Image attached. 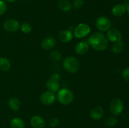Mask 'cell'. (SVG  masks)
Instances as JSON below:
<instances>
[{
  "label": "cell",
  "instance_id": "obj_11",
  "mask_svg": "<svg viewBox=\"0 0 129 128\" xmlns=\"http://www.w3.org/2000/svg\"><path fill=\"white\" fill-rule=\"evenodd\" d=\"M89 46L86 41H80L78 43L75 47V51L77 54L79 55H85L89 51Z\"/></svg>",
  "mask_w": 129,
  "mask_h": 128
},
{
  "label": "cell",
  "instance_id": "obj_6",
  "mask_svg": "<svg viewBox=\"0 0 129 128\" xmlns=\"http://www.w3.org/2000/svg\"><path fill=\"white\" fill-rule=\"evenodd\" d=\"M90 32V27L85 23H81L76 27L74 31L75 37L78 38H82L86 36Z\"/></svg>",
  "mask_w": 129,
  "mask_h": 128
},
{
  "label": "cell",
  "instance_id": "obj_17",
  "mask_svg": "<svg viewBox=\"0 0 129 128\" xmlns=\"http://www.w3.org/2000/svg\"><path fill=\"white\" fill-rule=\"evenodd\" d=\"M57 6L59 9L64 12H68L71 10L73 5L68 0H60L58 2Z\"/></svg>",
  "mask_w": 129,
  "mask_h": 128
},
{
  "label": "cell",
  "instance_id": "obj_23",
  "mask_svg": "<svg viewBox=\"0 0 129 128\" xmlns=\"http://www.w3.org/2000/svg\"><path fill=\"white\" fill-rule=\"evenodd\" d=\"M21 31L25 34H28L32 30V26L28 23H23L22 25L20 26Z\"/></svg>",
  "mask_w": 129,
  "mask_h": 128
},
{
  "label": "cell",
  "instance_id": "obj_4",
  "mask_svg": "<svg viewBox=\"0 0 129 128\" xmlns=\"http://www.w3.org/2000/svg\"><path fill=\"white\" fill-rule=\"evenodd\" d=\"M60 79V76L59 74L55 73L53 74L50 77V79L47 80L46 83L47 88L52 92H57L59 90L60 88V84H59V80Z\"/></svg>",
  "mask_w": 129,
  "mask_h": 128
},
{
  "label": "cell",
  "instance_id": "obj_19",
  "mask_svg": "<svg viewBox=\"0 0 129 128\" xmlns=\"http://www.w3.org/2000/svg\"><path fill=\"white\" fill-rule=\"evenodd\" d=\"M11 69V62L6 57H0V70L7 72Z\"/></svg>",
  "mask_w": 129,
  "mask_h": 128
},
{
  "label": "cell",
  "instance_id": "obj_28",
  "mask_svg": "<svg viewBox=\"0 0 129 128\" xmlns=\"http://www.w3.org/2000/svg\"><path fill=\"white\" fill-rule=\"evenodd\" d=\"M122 77L125 81L129 82V67L125 68L122 72Z\"/></svg>",
  "mask_w": 129,
  "mask_h": 128
},
{
  "label": "cell",
  "instance_id": "obj_1",
  "mask_svg": "<svg viewBox=\"0 0 129 128\" xmlns=\"http://www.w3.org/2000/svg\"><path fill=\"white\" fill-rule=\"evenodd\" d=\"M88 44L96 51H102L107 48L108 46V40L103 33L96 32L89 36Z\"/></svg>",
  "mask_w": 129,
  "mask_h": 128
},
{
  "label": "cell",
  "instance_id": "obj_27",
  "mask_svg": "<svg viewBox=\"0 0 129 128\" xmlns=\"http://www.w3.org/2000/svg\"><path fill=\"white\" fill-rule=\"evenodd\" d=\"M7 9V5L6 3L3 0H0V16L3 15L6 11Z\"/></svg>",
  "mask_w": 129,
  "mask_h": 128
},
{
  "label": "cell",
  "instance_id": "obj_3",
  "mask_svg": "<svg viewBox=\"0 0 129 128\" xmlns=\"http://www.w3.org/2000/svg\"><path fill=\"white\" fill-rule=\"evenodd\" d=\"M63 67L68 72L76 73L79 70L80 64L74 56H67L63 61Z\"/></svg>",
  "mask_w": 129,
  "mask_h": 128
},
{
  "label": "cell",
  "instance_id": "obj_7",
  "mask_svg": "<svg viewBox=\"0 0 129 128\" xmlns=\"http://www.w3.org/2000/svg\"><path fill=\"white\" fill-rule=\"evenodd\" d=\"M96 28L101 31H107L110 29L111 21L105 16H101L97 18L96 21Z\"/></svg>",
  "mask_w": 129,
  "mask_h": 128
},
{
  "label": "cell",
  "instance_id": "obj_16",
  "mask_svg": "<svg viewBox=\"0 0 129 128\" xmlns=\"http://www.w3.org/2000/svg\"><path fill=\"white\" fill-rule=\"evenodd\" d=\"M58 38L61 42L68 43L72 40L73 38V34L70 30H63L59 33Z\"/></svg>",
  "mask_w": 129,
  "mask_h": 128
},
{
  "label": "cell",
  "instance_id": "obj_31",
  "mask_svg": "<svg viewBox=\"0 0 129 128\" xmlns=\"http://www.w3.org/2000/svg\"><path fill=\"white\" fill-rule=\"evenodd\" d=\"M128 3H129V0H128Z\"/></svg>",
  "mask_w": 129,
  "mask_h": 128
},
{
  "label": "cell",
  "instance_id": "obj_20",
  "mask_svg": "<svg viewBox=\"0 0 129 128\" xmlns=\"http://www.w3.org/2000/svg\"><path fill=\"white\" fill-rule=\"evenodd\" d=\"M25 122L19 117L13 118L10 121V126L11 128H25Z\"/></svg>",
  "mask_w": 129,
  "mask_h": 128
},
{
  "label": "cell",
  "instance_id": "obj_15",
  "mask_svg": "<svg viewBox=\"0 0 129 128\" xmlns=\"http://www.w3.org/2000/svg\"><path fill=\"white\" fill-rule=\"evenodd\" d=\"M126 8L124 5L122 4H117L114 5L112 9V13L113 15V16L119 17L122 16L126 12Z\"/></svg>",
  "mask_w": 129,
  "mask_h": 128
},
{
  "label": "cell",
  "instance_id": "obj_21",
  "mask_svg": "<svg viewBox=\"0 0 129 128\" xmlns=\"http://www.w3.org/2000/svg\"><path fill=\"white\" fill-rule=\"evenodd\" d=\"M124 48V43L122 41L115 43L112 47V50L114 53L118 54L122 52Z\"/></svg>",
  "mask_w": 129,
  "mask_h": 128
},
{
  "label": "cell",
  "instance_id": "obj_14",
  "mask_svg": "<svg viewBox=\"0 0 129 128\" xmlns=\"http://www.w3.org/2000/svg\"><path fill=\"white\" fill-rule=\"evenodd\" d=\"M56 44V41L55 39L52 36H48L44 39L42 42V47L43 49L46 50H49L52 49Z\"/></svg>",
  "mask_w": 129,
  "mask_h": 128
},
{
  "label": "cell",
  "instance_id": "obj_30",
  "mask_svg": "<svg viewBox=\"0 0 129 128\" xmlns=\"http://www.w3.org/2000/svg\"><path fill=\"white\" fill-rule=\"evenodd\" d=\"M6 1L8 3H13V2H15L16 0H6Z\"/></svg>",
  "mask_w": 129,
  "mask_h": 128
},
{
  "label": "cell",
  "instance_id": "obj_24",
  "mask_svg": "<svg viewBox=\"0 0 129 128\" xmlns=\"http://www.w3.org/2000/svg\"><path fill=\"white\" fill-rule=\"evenodd\" d=\"M49 56L50 58L54 61H59L62 58L61 53L58 51H52Z\"/></svg>",
  "mask_w": 129,
  "mask_h": 128
},
{
  "label": "cell",
  "instance_id": "obj_10",
  "mask_svg": "<svg viewBox=\"0 0 129 128\" xmlns=\"http://www.w3.org/2000/svg\"><path fill=\"white\" fill-rule=\"evenodd\" d=\"M107 38L108 40L112 42H118L122 40V33L117 29H110L108 31L107 33Z\"/></svg>",
  "mask_w": 129,
  "mask_h": 128
},
{
  "label": "cell",
  "instance_id": "obj_18",
  "mask_svg": "<svg viewBox=\"0 0 129 128\" xmlns=\"http://www.w3.org/2000/svg\"><path fill=\"white\" fill-rule=\"evenodd\" d=\"M8 105L10 109L13 111H17L21 107V102L18 98L11 97L8 100Z\"/></svg>",
  "mask_w": 129,
  "mask_h": 128
},
{
  "label": "cell",
  "instance_id": "obj_25",
  "mask_svg": "<svg viewBox=\"0 0 129 128\" xmlns=\"http://www.w3.org/2000/svg\"><path fill=\"white\" fill-rule=\"evenodd\" d=\"M59 124V120L57 118L52 117L49 120V125L51 127H56Z\"/></svg>",
  "mask_w": 129,
  "mask_h": 128
},
{
  "label": "cell",
  "instance_id": "obj_8",
  "mask_svg": "<svg viewBox=\"0 0 129 128\" xmlns=\"http://www.w3.org/2000/svg\"><path fill=\"white\" fill-rule=\"evenodd\" d=\"M3 27L4 29L8 32H15L19 30L20 25L16 20L10 18L5 20L3 23Z\"/></svg>",
  "mask_w": 129,
  "mask_h": 128
},
{
  "label": "cell",
  "instance_id": "obj_9",
  "mask_svg": "<svg viewBox=\"0 0 129 128\" xmlns=\"http://www.w3.org/2000/svg\"><path fill=\"white\" fill-rule=\"evenodd\" d=\"M40 100L43 104L45 105H50L54 104L55 101V95L51 91H46L40 95Z\"/></svg>",
  "mask_w": 129,
  "mask_h": 128
},
{
  "label": "cell",
  "instance_id": "obj_13",
  "mask_svg": "<svg viewBox=\"0 0 129 128\" xmlns=\"http://www.w3.org/2000/svg\"><path fill=\"white\" fill-rule=\"evenodd\" d=\"M104 115V110L100 106H96L91 109L90 112L91 117L95 120H98L102 119Z\"/></svg>",
  "mask_w": 129,
  "mask_h": 128
},
{
  "label": "cell",
  "instance_id": "obj_5",
  "mask_svg": "<svg viewBox=\"0 0 129 128\" xmlns=\"http://www.w3.org/2000/svg\"><path fill=\"white\" fill-rule=\"evenodd\" d=\"M123 103L120 99H115L110 104V111L113 115H118L123 110Z\"/></svg>",
  "mask_w": 129,
  "mask_h": 128
},
{
  "label": "cell",
  "instance_id": "obj_22",
  "mask_svg": "<svg viewBox=\"0 0 129 128\" xmlns=\"http://www.w3.org/2000/svg\"><path fill=\"white\" fill-rule=\"evenodd\" d=\"M118 122V119L114 116L108 117L105 120V124L107 127H113Z\"/></svg>",
  "mask_w": 129,
  "mask_h": 128
},
{
  "label": "cell",
  "instance_id": "obj_26",
  "mask_svg": "<svg viewBox=\"0 0 129 128\" xmlns=\"http://www.w3.org/2000/svg\"><path fill=\"white\" fill-rule=\"evenodd\" d=\"M84 5L83 0H74L73 2V6L76 9L81 8Z\"/></svg>",
  "mask_w": 129,
  "mask_h": 128
},
{
  "label": "cell",
  "instance_id": "obj_12",
  "mask_svg": "<svg viewBox=\"0 0 129 128\" xmlns=\"http://www.w3.org/2000/svg\"><path fill=\"white\" fill-rule=\"evenodd\" d=\"M30 124L34 128H44L45 127V121L42 117L35 115L30 119Z\"/></svg>",
  "mask_w": 129,
  "mask_h": 128
},
{
  "label": "cell",
  "instance_id": "obj_29",
  "mask_svg": "<svg viewBox=\"0 0 129 128\" xmlns=\"http://www.w3.org/2000/svg\"><path fill=\"white\" fill-rule=\"evenodd\" d=\"M125 6L126 8V10L127 11V13H128V15H129V3H126L125 4Z\"/></svg>",
  "mask_w": 129,
  "mask_h": 128
},
{
  "label": "cell",
  "instance_id": "obj_2",
  "mask_svg": "<svg viewBox=\"0 0 129 128\" xmlns=\"http://www.w3.org/2000/svg\"><path fill=\"white\" fill-rule=\"evenodd\" d=\"M57 98L59 102L62 105H69L74 99L73 92L66 88H63L58 91Z\"/></svg>",
  "mask_w": 129,
  "mask_h": 128
}]
</instances>
